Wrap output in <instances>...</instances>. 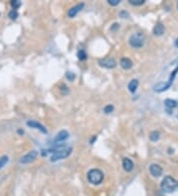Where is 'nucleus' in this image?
<instances>
[{
  "label": "nucleus",
  "instance_id": "cd10ccee",
  "mask_svg": "<svg viewBox=\"0 0 178 196\" xmlns=\"http://www.w3.org/2000/svg\"><path fill=\"white\" fill-rule=\"evenodd\" d=\"M175 47L178 48V38L176 39V41H175Z\"/></svg>",
  "mask_w": 178,
  "mask_h": 196
},
{
  "label": "nucleus",
  "instance_id": "20e7f679",
  "mask_svg": "<svg viewBox=\"0 0 178 196\" xmlns=\"http://www.w3.org/2000/svg\"><path fill=\"white\" fill-rule=\"evenodd\" d=\"M72 152L71 148H67V149H63L60 151L54 152V154L51 157V161H58L59 159H67Z\"/></svg>",
  "mask_w": 178,
  "mask_h": 196
},
{
  "label": "nucleus",
  "instance_id": "423d86ee",
  "mask_svg": "<svg viewBox=\"0 0 178 196\" xmlns=\"http://www.w3.org/2000/svg\"><path fill=\"white\" fill-rule=\"evenodd\" d=\"M37 157H38V152L37 151H31L20 159V163L26 165V163H31V161H35Z\"/></svg>",
  "mask_w": 178,
  "mask_h": 196
},
{
  "label": "nucleus",
  "instance_id": "ddd939ff",
  "mask_svg": "<svg viewBox=\"0 0 178 196\" xmlns=\"http://www.w3.org/2000/svg\"><path fill=\"white\" fill-rule=\"evenodd\" d=\"M120 65L122 68H124V69H131L132 67H133V61H132L130 59L128 58H123L121 59L120 61Z\"/></svg>",
  "mask_w": 178,
  "mask_h": 196
},
{
  "label": "nucleus",
  "instance_id": "2eb2a0df",
  "mask_svg": "<svg viewBox=\"0 0 178 196\" xmlns=\"http://www.w3.org/2000/svg\"><path fill=\"white\" fill-rule=\"evenodd\" d=\"M138 86H139V80L138 79H132L131 81L128 84V89L131 93H135L138 89Z\"/></svg>",
  "mask_w": 178,
  "mask_h": 196
},
{
  "label": "nucleus",
  "instance_id": "4468645a",
  "mask_svg": "<svg viewBox=\"0 0 178 196\" xmlns=\"http://www.w3.org/2000/svg\"><path fill=\"white\" fill-rule=\"evenodd\" d=\"M164 32H165V28H164V26L161 23H158V24H156V26H154V34L156 36H162Z\"/></svg>",
  "mask_w": 178,
  "mask_h": 196
},
{
  "label": "nucleus",
  "instance_id": "f257e3e1",
  "mask_svg": "<svg viewBox=\"0 0 178 196\" xmlns=\"http://www.w3.org/2000/svg\"><path fill=\"white\" fill-rule=\"evenodd\" d=\"M160 187L166 193L174 192L178 189V181L172 176H165L161 181Z\"/></svg>",
  "mask_w": 178,
  "mask_h": 196
},
{
  "label": "nucleus",
  "instance_id": "a878e982",
  "mask_svg": "<svg viewBox=\"0 0 178 196\" xmlns=\"http://www.w3.org/2000/svg\"><path fill=\"white\" fill-rule=\"evenodd\" d=\"M121 0H108V3L110 4L111 6H117L120 4Z\"/></svg>",
  "mask_w": 178,
  "mask_h": 196
},
{
  "label": "nucleus",
  "instance_id": "aec40b11",
  "mask_svg": "<svg viewBox=\"0 0 178 196\" xmlns=\"http://www.w3.org/2000/svg\"><path fill=\"white\" fill-rule=\"evenodd\" d=\"M8 159H8L7 156H3V157L0 158V169H1V168L8 163Z\"/></svg>",
  "mask_w": 178,
  "mask_h": 196
},
{
  "label": "nucleus",
  "instance_id": "dca6fc26",
  "mask_svg": "<svg viewBox=\"0 0 178 196\" xmlns=\"http://www.w3.org/2000/svg\"><path fill=\"white\" fill-rule=\"evenodd\" d=\"M164 104H165V106L167 107V108H170V109H173V108H175V107L178 106L177 101H175V100H173V99H170V98L165 99Z\"/></svg>",
  "mask_w": 178,
  "mask_h": 196
},
{
  "label": "nucleus",
  "instance_id": "9d476101",
  "mask_svg": "<svg viewBox=\"0 0 178 196\" xmlns=\"http://www.w3.org/2000/svg\"><path fill=\"white\" fill-rule=\"evenodd\" d=\"M122 165H123L124 170H125V171H127V172H130V171H132V170L134 169V163L132 161V159H129V158H124V159H123Z\"/></svg>",
  "mask_w": 178,
  "mask_h": 196
},
{
  "label": "nucleus",
  "instance_id": "6ab92c4d",
  "mask_svg": "<svg viewBox=\"0 0 178 196\" xmlns=\"http://www.w3.org/2000/svg\"><path fill=\"white\" fill-rule=\"evenodd\" d=\"M77 56H78V59L80 61H85L87 59V54H86L85 51H83V50H79L78 53H77Z\"/></svg>",
  "mask_w": 178,
  "mask_h": 196
},
{
  "label": "nucleus",
  "instance_id": "393cba45",
  "mask_svg": "<svg viewBox=\"0 0 178 196\" xmlns=\"http://www.w3.org/2000/svg\"><path fill=\"white\" fill-rule=\"evenodd\" d=\"M119 16H120L121 18H129L130 17V14L128 11H125V10H122L120 13H119Z\"/></svg>",
  "mask_w": 178,
  "mask_h": 196
},
{
  "label": "nucleus",
  "instance_id": "4be33fe9",
  "mask_svg": "<svg viewBox=\"0 0 178 196\" xmlns=\"http://www.w3.org/2000/svg\"><path fill=\"white\" fill-rule=\"evenodd\" d=\"M114 111V106L111 105V104H109V105L105 106L104 107V113L105 114H110Z\"/></svg>",
  "mask_w": 178,
  "mask_h": 196
},
{
  "label": "nucleus",
  "instance_id": "1a4fd4ad",
  "mask_svg": "<svg viewBox=\"0 0 178 196\" xmlns=\"http://www.w3.org/2000/svg\"><path fill=\"white\" fill-rule=\"evenodd\" d=\"M27 125H28L29 127H31V128H34V129H38L40 130L42 133L44 134H47L48 133V130L46 129V127L44 125H42L41 123L37 122V121H34V120H30L27 122Z\"/></svg>",
  "mask_w": 178,
  "mask_h": 196
},
{
  "label": "nucleus",
  "instance_id": "a211bd4d",
  "mask_svg": "<svg viewBox=\"0 0 178 196\" xmlns=\"http://www.w3.org/2000/svg\"><path fill=\"white\" fill-rule=\"evenodd\" d=\"M145 0H129V3L133 6H141L145 4Z\"/></svg>",
  "mask_w": 178,
  "mask_h": 196
},
{
  "label": "nucleus",
  "instance_id": "39448f33",
  "mask_svg": "<svg viewBox=\"0 0 178 196\" xmlns=\"http://www.w3.org/2000/svg\"><path fill=\"white\" fill-rule=\"evenodd\" d=\"M99 65L102 67L108 68V69H112V68L116 67L117 63H116V61L113 58H105L99 61Z\"/></svg>",
  "mask_w": 178,
  "mask_h": 196
},
{
  "label": "nucleus",
  "instance_id": "7ed1b4c3",
  "mask_svg": "<svg viewBox=\"0 0 178 196\" xmlns=\"http://www.w3.org/2000/svg\"><path fill=\"white\" fill-rule=\"evenodd\" d=\"M87 179L90 183L98 185L104 179V174L98 168H92L87 172Z\"/></svg>",
  "mask_w": 178,
  "mask_h": 196
},
{
  "label": "nucleus",
  "instance_id": "5701e85b",
  "mask_svg": "<svg viewBox=\"0 0 178 196\" xmlns=\"http://www.w3.org/2000/svg\"><path fill=\"white\" fill-rule=\"evenodd\" d=\"M11 5H12L13 9L16 10V9L21 6V1H19V0H13V1H11Z\"/></svg>",
  "mask_w": 178,
  "mask_h": 196
},
{
  "label": "nucleus",
  "instance_id": "f03ea898",
  "mask_svg": "<svg viewBox=\"0 0 178 196\" xmlns=\"http://www.w3.org/2000/svg\"><path fill=\"white\" fill-rule=\"evenodd\" d=\"M145 37L141 32H137V33L133 34L129 39V44L134 49H141V48H143L145 46Z\"/></svg>",
  "mask_w": 178,
  "mask_h": 196
},
{
  "label": "nucleus",
  "instance_id": "412c9836",
  "mask_svg": "<svg viewBox=\"0 0 178 196\" xmlns=\"http://www.w3.org/2000/svg\"><path fill=\"white\" fill-rule=\"evenodd\" d=\"M9 18L10 19H12V20H15V19H17V17H18V12H17V10H14V9H12V10L9 12Z\"/></svg>",
  "mask_w": 178,
  "mask_h": 196
},
{
  "label": "nucleus",
  "instance_id": "f3484780",
  "mask_svg": "<svg viewBox=\"0 0 178 196\" xmlns=\"http://www.w3.org/2000/svg\"><path fill=\"white\" fill-rule=\"evenodd\" d=\"M159 139H160V134H159V132L152 131V133L149 134V140L152 141V142H157Z\"/></svg>",
  "mask_w": 178,
  "mask_h": 196
},
{
  "label": "nucleus",
  "instance_id": "f8f14e48",
  "mask_svg": "<svg viewBox=\"0 0 178 196\" xmlns=\"http://www.w3.org/2000/svg\"><path fill=\"white\" fill-rule=\"evenodd\" d=\"M171 84L172 83H170L169 81H167V82H159L154 86V90L157 91V92H162V91L168 89Z\"/></svg>",
  "mask_w": 178,
  "mask_h": 196
},
{
  "label": "nucleus",
  "instance_id": "c85d7f7f",
  "mask_svg": "<svg viewBox=\"0 0 178 196\" xmlns=\"http://www.w3.org/2000/svg\"><path fill=\"white\" fill-rule=\"evenodd\" d=\"M177 9H178V2H177Z\"/></svg>",
  "mask_w": 178,
  "mask_h": 196
},
{
  "label": "nucleus",
  "instance_id": "9b49d317",
  "mask_svg": "<svg viewBox=\"0 0 178 196\" xmlns=\"http://www.w3.org/2000/svg\"><path fill=\"white\" fill-rule=\"evenodd\" d=\"M68 137H69L68 132L65 131V130H61L60 132H58V135L56 136V138H54V142L56 143L63 142V141H65L67 139H68Z\"/></svg>",
  "mask_w": 178,
  "mask_h": 196
},
{
  "label": "nucleus",
  "instance_id": "6e6552de",
  "mask_svg": "<svg viewBox=\"0 0 178 196\" xmlns=\"http://www.w3.org/2000/svg\"><path fill=\"white\" fill-rule=\"evenodd\" d=\"M84 8V3H77L76 5H74L73 7H71L68 11V17L69 18H74L77 15V13H79L82 9Z\"/></svg>",
  "mask_w": 178,
  "mask_h": 196
},
{
  "label": "nucleus",
  "instance_id": "0eeeda50",
  "mask_svg": "<svg viewBox=\"0 0 178 196\" xmlns=\"http://www.w3.org/2000/svg\"><path fill=\"white\" fill-rule=\"evenodd\" d=\"M149 172L154 177H159L162 174V168L157 163H152L149 166Z\"/></svg>",
  "mask_w": 178,
  "mask_h": 196
},
{
  "label": "nucleus",
  "instance_id": "bb28decb",
  "mask_svg": "<svg viewBox=\"0 0 178 196\" xmlns=\"http://www.w3.org/2000/svg\"><path fill=\"white\" fill-rule=\"evenodd\" d=\"M60 91H61V93H63V94H65V95L68 93V89H67V87L65 85V84H63V85L60 86Z\"/></svg>",
  "mask_w": 178,
  "mask_h": 196
},
{
  "label": "nucleus",
  "instance_id": "b1692460",
  "mask_svg": "<svg viewBox=\"0 0 178 196\" xmlns=\"http://www.w3.org/2000/svg\"><path fill=\"white\" fill-rule=\"evenodd\" d=\"M65 76H67V78L70 81H73L75 78V74L71 71H67V74H65Z\"/></svg>",
  "mask_w": 178,
  "mask_h": 196
}]
</instances>
